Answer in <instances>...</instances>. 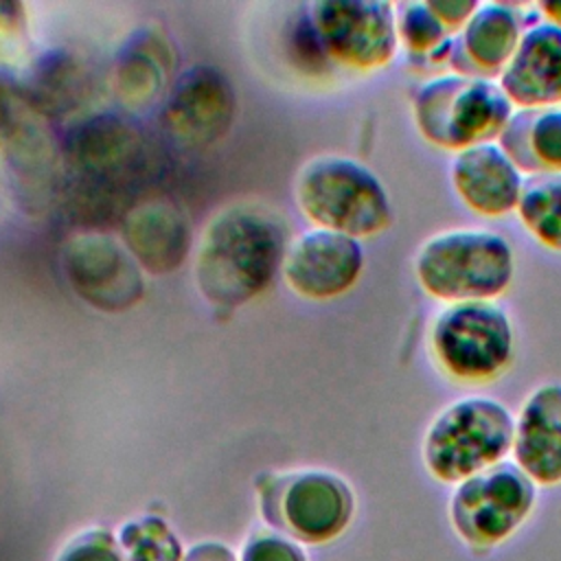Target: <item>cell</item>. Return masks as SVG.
<instances>
[{"label":"cell","mask_w":561,"mask_h":561,"mask_svg":"<svg viewBox=\"0 0 561 561\" xmlns=\"http://www.w3.org/2000/svg\"><path fill=\"white\" fill-rule=\"evenodd\" d=\"M285 228L256 206L226 208L206 226L195 252V280L215 307L232 309L259 296L285 259Z\"/></svg>","instance_id":"6da1fadb"},{"label":"cell","mask_w":561,"mask_h":561,"mask_svg":"<svg viewBox=\"0 0 561 561\" xmlns=\"http://www.w3.org/2000/svg\"><path fill=\"white\" fill-rule=\"evenodd\" d=\"M423 294L443 302L497 300L515 280L513 243L489 228L462 226L430 234L412 261Z\"/></svg>","instance_id":"7a4b0ae2"},{"label":"cell","mask_w":561,"mask_h":561,"mask_svg":"<svg viewBox=\"0 0 561 561\" xmlns=\"http://www.w3.org/2000/svg\"><path fill=\"white\" fill-rule=\"evenodd\" d=\"M410 112L419 136L427 145L456 153L500 140L515 105L497 79L445 72L414 90Z\"/></svg>","instance_id":"3957f363"},{"label":"cell","mask_w":561,"mask_h":561,"mask_svg":"<svg viewBox=\"0 0 561 561\" xmlns=\"http://www.w3.org/2000/svg\"><path fill=\"white\" fill-rule=\"evenodd\" d=\"M296 202L316 228L366 239L392 226V199L381 178L348 156H318L296 178Z\"/></svg>","instance_id":"277c9868"},{"label":"cell","mask_w":561,"mask_h":561,"mask_svg":"<svg viewBox=\"0 0 561 561\" xmlns=\"http://www.w3.org/2000/svg\"><path fill=\"white\" fill-rule=\"evenodd\" d=\"M515 419L493 397L467 394L447 403L423 438V462L440 482H462L508 456Z\"/></svg>","instance_id":"5b68a950"},{"label":"cell","mask_w":561,"mask_h":561,"mask_svg":"<svg viewBox=\"0 0 561 561\" xmlns=\"http://www.w3.org/2000/svg\"><path fill=\"white\" fill-rule=\"evenodd\" d=\"M427 348L445 377L482 386L511 370L517 353L515 327L495 300L445 305L430 324Z\"/></svg>","instance_id":"8992f818"},{"label":"cell","mask_w":561,"mask_h":561,"mask_svg":"<svg viewBox=\"0 0 561 561\" xmlns=\"http://www.w3.org/2000/svg\"><path fill=\"white\" fill-rule=\"evenodd\" d=\"M353 508L351 486L331 471H296L270 478L261 486L265 522L302 543H327L340 537Z\"/></svg>","instance_id":"52a82bcc"},{"label":"cell","mask_w":561,"mask_h":561,"mask_svg":"<svg viewBox=\"0 0 561 561\" xmlns=\"http://www.w3.org/2000/svg\"><path fill=\"white\" fill-rule=\"evenodd\" d=\"M535 500L537 486L526 471L502 460L458 482L449 500V517L462 541L491 548L524 524Z\"/></svg>","instance_id":"ba28073f"},{"label":"cell","mask_w":561,"mask_h":561,"mask_svg":"<svg viewBox=\"0 0 561 561\" xmlns=\"http://www.w3.org/2000/svg\"><path fill=\"white\" fill-rule=\"evenodd\" d=\"M309 20L329 64L375 72L399 53L397 9L383 0H327L309 4Z\"/></svg>","instance_id":"9c48e42d"},{"label":"cell","mask_w":561,"mask_h":561,"mask_svg":"<svg viewBox=\"0 0 561 561\" xmlns=\"http://www.w3.org/2000/svg\"><path fill=\"white\" fill-rule=\"evenodd\" d=\"M280 270L291 291L302 298H340L364 272V248L348 234L311 228L287 243Z\"/></svg>","instance_id":"30bf717a"},{"label":"cell","mask_w":561,"mask_h":561,"mask_svg":"<svg viewBox=\"0 0 561 561\" xmlns=\"http://www.w3.org/2000/svg\"><path fill=\"white\" fill-rule=\"evenodd\" d=\"M64 272L85 302L105 311L127 309L145 289L140 265L131 252L103 234H81L68 241Z\"/></svg>","instance_id":"8fae6325"},{"label":"cell","mask_w":561,"mask_h":561,"mask_svg":"<svg viewBox=\"0 0 561 561\" xmlns=\"http://www.w3.org/2000/svg\"><path fill=\"white\" fill-rule=\"evenodd\" d=\"M449 182L460 204L473 215L500 219L517 210L526 175L495 140L456 151L449 162Z\"/></svg>","instance_id":"7c38bea8"},{"label":"cell","mask_w":561,"mask_h":561,"mask_svg":"<svg viewBox=\"0 0 561 561\" xmlns=\"http://www.w3.org/2000/svg\"><path fill=\"white\" fill-rule=\"evenodd\" d=\"M526 18L522 7L508 2H480L467 24L454 35L447 68L454 75L500 79L515 55Z\"/></svg>","instance_id":"4fadbf2b"},{"label":"cell","mask_w":561,"mask_h":561,"mask_svg":"<svg viewBox=\"0 0 561 561\" xmlns=\"http://www.w3.org/2000/svg\"><path fill=\"white\" fill-rule=\"evenodd\" d=\"M497 83L515 110L561 105V26L535 18Z\"/></svg>","instance_id":"5bb4252c"},{"label":"cell","mask_w":561,"mask_h":561,"mask_svg":"<svg viewBox=\"0 0 561 561\" xmlns=\"http://www.w3.org/2000/svg\"><path fill=\"white\" fill-rule=\"evenodd\" d=\"M234 114V94L213 68H193L180 77L164 105V127L184 145H206L224 136Z\"/></svg>","instance_id":"9a60e30c"},{"label":"cell","mask_w":561,"mask_h":561,"mask_svg":"<svg viewBox=\"0 0 561 561\" xmlns=\"http://www.w3.org/2000/svg\"><path fill=\"white\" fill-rule=\"evenodd\" d=\"M511 454L535 484L561 482V381H543L524 399Z\"/></svg>","instance_id":"2e32d148"},{"label":"cell","mask_w":561,"mask_h":561,"mask_svg":"<svg viewBox=\"0 0 561 561\" xmlns=\"http://www.w3.org/2000/svg\"><path fill=\"white\" fill-rule=\"evenodd\" d=\"M125 248L151 272H169L188 250V226L178 208L153 202L134 208L123 224Z\"/></svg>","instance_id":"e0dca14e"},{"label":"cell","mask_w":561,"mask_h":561,"mask_svg":"<svg viewBox=\"0 0 561 561\" xmlns=\"http://www.w3.org/2000/svg\"><path fill=\"white\" fill-rule=\"evenodd\" d=\"M497 142L524 175L561 173V105L515 110Z\"/></svg>","instance_id":"ac0fdd59"},{"label":"cell","mask_w":561,"mask_h":561,"mask_svg":"<svg viewBox=\"0 0 561 561\" xmlns=\"http://www.w3.org/2000/svg\"><path fill=\"white\" fill-rule=\"evenodd\" d=\"M70 158L88 171L123 167L136 153V136L118 116H94L68 134Z\"/></svg>","instance_id":"d6986e66"},{"label":"cell","mask_w":561,"mask_h":561,"mask_svg":"<svg viewBox=\"0 0 561 561\" xmlns=\"http://www.w3.org/2000/svg\"><path fill=\"white\" fill-rule=\"evenodd\" d=\"M515 213L539 245L561 252V173L526 175Z\"/></svg>","instance_id":"ffe728a7"},{"label":"cell","mask_w":561,"mask_h":561,"mask_svg":"<svg viewBox=\"0 0 561 561\" xmlns=\"http://www.w3.org/2000/svg\"><path fill=\"white\" fill-rule=\"evenodd\" d=\"M164 46L158 37L140 35L127 42L116 64V88L125 103L142 105L151 101L162 88Z\"/></svg>","instance_id":"44dd1931"},{"label":"cell","mask_w":561,"mask_h":561,"mask_svg":"<svg viewBox=\"0 0 561 561\" xmlns=\"http://www.w3.org/2000/svg\"><path fill=\"white\" fill-rule=\"evenodd\" d=\"M81 68L68 55H50L42 57L31 75L28 94L33 103L42 110L59 112L72 107V103L81 96Z\"/></svg>","instance_id":"7402d4cb"},{"label":"cell","mask_w":561,"mask_h":561,"mask_svg":"<svg viewBox=\"0 0 561 561\" xmlns=\"http://www.w3.org/2000/svg\"><path fill=\"white\" fill-rule=\"evenodd\" d=\"M399 46L414 59H430V55L447 44L454 35L443 26L427 0L394 4Z\"/></svg>","instance_id":"603a6c76"},{"label":"cell","mask_w":561,"mask_h":561,"mask_svg":"<svg viewBox=\"0 0 561 561\" xmlns=\"http://www.w3.org/2000/svg\"><path fill=\"white\" fill-rule=\"evenodd\" d=\"M118 541L125 561H182V548L175 535L158 517L125 524Z\"/></svg>","instance_id":"cb8c5ba5"},{"label":"cell","mask_w":561,"mask_h":561,"mask_svg":"<svg viewBox=\"0 0 561 561\" xmlns=\"http://www.w3.org/2000/svg\"><path fill=\"white\" fill-rule=\"evenodd\" d=\"M59 561H125L121 546L107 530H90L79 535L61 552Z\"/></svg>","instance_id":"d4e9b609"},{"label":"cell","mask_w":561,"mask_h":561,"mask_svg":"<svg viewBox=\"0 0 561 561\" xmlns=\"http://www.w3.org/2000/svg\"><path fill=\"white\" fill-rule=\"evenodd\" d=\"M241 561H307V559L302 550L289 539L261 530L248 539Z\"/></svg>","instance_id":"484cf974"},{"label":"cell","mask_w":561,"mask_h":561,"mask_svg":"<svg viewBox=\"0 0 561 561\" xmlns=\"http://www.w3.org/2000/svg\"><path fill=\"white\" fill-rule=\"evenodd\" d=\"M26 46V20L20 4L0 2V59L11 61Z\"/></svg>","instance_id":"4316f807"},{"label":"cell","mask_w":561,"mask_h":561,"mask_svg":"<svg viewBox=\"0 0 561 561\" xmlns=\"http://www.w3.org/2000/svg\"><path fill=\"white\" fill-rule=\"evenodd\" d=\"M430 9L443 22V26L456 35L478 9V0H427Z\"/></svg>","instance_id":"83f0119b"},{"label":"cell","mask_w":561,"mask_h":561,"mask_svg":"<svg viewBox=\"0 0 561 561\" xmlns=\"http://www.w3.org/2000/svg\"><path fill=\"white\" fill-rule=\"evenodd\" d=\"M184 561H234L232 552L221 543H202L188 550Z\"/></svg>","instance_id":"f1b7e54d"},{"label":"cell","mask_w":561,"mask_h":561,"mask_svg":"<svg viewBox=\"0 0 561 561\" xmlns=\"http://www.w3.org/2000/svg\"><path fill=\"white\" fill-rule=\"evenodd\" d=\"M537 9H539L541 18H546V20H550V22H554V24H559V26H561V0L539 2V4H537Z\"/></svg>","instance_id":"f546056e"},{"label":"cell","mask_w":561,"mask_h":561,"mask_svg":"<svg viewBox=\"0 0 561 561\" xmlns=\"http://www.w3.org/2000/svg\"><path fill=\"white\" fill-rule=\"evenodd\" d=\"M11 123V105H9V96L4 92V85L0 83V136L9 129Z\"/></svg>","instance_id":"4dcf8cb0"}]
</instances>
